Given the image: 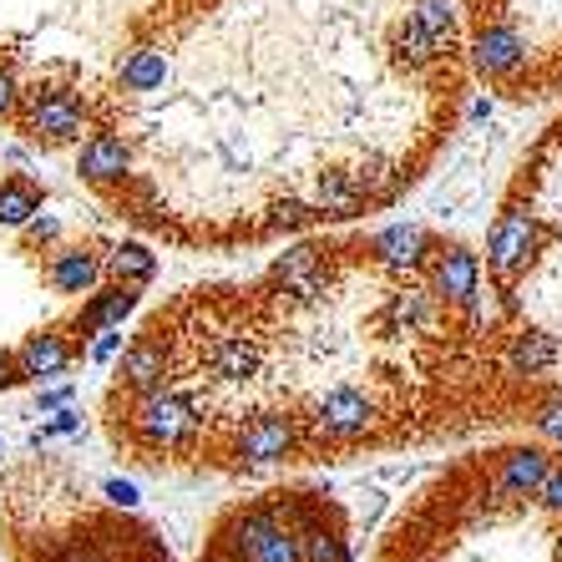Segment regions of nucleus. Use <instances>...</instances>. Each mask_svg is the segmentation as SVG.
<instances>
[{
    "mask_svg": "<svg viewBox=\"0 0 562 562\" xmlns=\"http://www.w3.org/2000/svg\"><path fill=\"white\" fill-rule=\"evenodd\" d=\"M127 431L147 451H188V446H198V436L209 431V416L198 411L193 395L172 391V385H157L147 395H132Z\"/></svg>",
    "mask_w": 562,
    "mask_h": 562,
    "instance_id": "f257e3e1",
    "label": "nucleus"
},
{
    "mask_svg": "<svg viewBox=\"0 0 562 562\" xmlns=\"http://www.w3.org/2000/svg\"><path fill=\"white\" fill-rule=\"evenodd\" d=\"M87 117H92L87 97L71 92V87H52V81H46V87L21 92V112H15L21 132H26L31 143H41V147L77 143L81 132H87Z\"/></svg>",
    "mask_w": 562,
    "mask_h": 562,
    "instance_id": "f03ea898",
    "label": "nucleus"
},
{
    "mask_svg": "<svg viewBox=\"0 0 562 562\" xmlns=\"http://www.w3.org/2000/svg\"><path fill=\"white\" fill-rule=\"evenodd\" d=\"M375 426H380V406L360 385H335V391H325L314 401V416H310V431L325 446H355V441H366Z\"/></svg>",
    "mask_w": 562,
    "mask_h": 562,
    "instance_id": "7ed1b4c3",
    "label": "nucleus"
},
{
    "mask_svg": "<svg viewBox=\"0 0 562 562\" xmlns=\"http://www.w3.org/2000/svg\"><path fill=\"white\" fill-rule=\"evenodd\" d=\"M542 249V223L537 213H527L522 203H512L497 223H492V238H486V269L497 284H512V279L527 274V263Z\"/></svg>",
    "mask_w": 562,
    "mask_h": 562,
    "instance_id": "20e7f679",
    "label": "nucleus"
},
{
    "mask_svg": "<svg viewBox=\"0 0 562 562\" xmlns=\"http://www.w3.org/2000/svg\"><path fill=\"white\" fill-rule=\"evenodd\" d=\"M294 446H300V420L294 416H254L234 431V457L249 471H269L289 461Z\"/></svg>",
    "mask_w": 562,
    "mask_h": 562,
    "instance_id": "39448f33",
    "label": "nucleus"
},
{
    "mask_svg": "<svg viewBox=\"0 0 562 562\" xmlns=\"http://www.w3.org/2000/svg\"><path fill=\"white\" fill-rule=\"evenodd\" d=\"M172 375V350L168 340H162V329H147V335H137L132 345H122L117 355V380H122V391L127 395H147L157 391V385H168Z\"/></svg>",
    "mask_w": 562,
    "mask_h": 562,
    "instance_id": "423d86ee",
    "label": "nucleus"
},
{
    "mask_svg": "<svg viewBox=\"0 0 562 562\" xmlns=\"http://www.w3.org/2000/svg\"><path fill=\"white\" fill-rule=\"evenodd\" d=\"M431 289L436 300L446 304V310H467V300L482 289V263H476V254L461 249V244H451V249H431Z\"/></svg>",
    "mask_w": 562,
    "mask_h": 562,
    "instance_id": "0eeeda50",
    "label": "nucleus"
},
{
    "mask_svg": "<svg viewBox=\"0 0 562 562\" xmlns=\"http://www.w3.org/2000/svg\"><path fill=\"white\" fill-rule=\"evenodd\" d=\"M274 289L284 294L289 304H319V294H325V284H329V263H325V254L319 249H289V254H279L274 259Z\"/></svg>",
    "mask_w": 562,
    "mask_h": 562,
    "instance_id": "6e6552de",
    "label": "nucleus"
},
{
    "mask_svg": "<svg viewBox=\"0 0 562 562\" xmlns=\"http://www.w3.org/2000/svg\"><path fill=\"white\" fill-rule=\"evenodd\" d=\"M77 172H81V183H92V188L127 183L132 178V147L122 143L117 132H92L77 153Z\"/></svg>",
    "mask_w": 562,
    "mask_h": 562,
    "instance_id": "1a4fd4ad",
    "label": "nucleus"
},
{
    "mask_svg": "<svg viewBox=\"0 0 562 562\" xmlns=\"http://www.w3.org/2000/svg\"><path fill=\"white\" fill-rule=\"evenodd\" d=\"M370 259L380 269H395V274H416L431 259V234L420 223H391V228H380L370 238Z\"/></svg>",
    "mask_w": 562,
    "mask_h": 562,
    "instance_id": "9d476101",
    "label": "nucleus"
},
{
    "mask_svg": "<svg viewBox=\"0 0 562 562\" xmlns=\"http://www.w3.org/2000/svg\"><path fill=\"white\" fill-rule=\"evenodd\" d=\"M263 366V345L249 329H218L213 335V355H209V375L223 385H238V380H254Z\"/></svg>",
    "mask_w": 562,
    "mask_h": 562,
    "instance_id": "9b49d317",
    "label": "nucleus"
},
{
    "mask_svg": "<svg viewBox=\"0 0 562 562\" xmlns=\"http://www.w3.org/2000/svg\"><path fill=\"white\" fill-rule=\"evenodd\" d=\"M471 61H476V71L482 77H492V81H502V77H512V71H522V61H527V41H522V31L517 26H482L476 31V41H471Z\"/></svg>",
    "mask_w": 562,
    "mask_h": 562,
    "instance_id": "f8f14e48",
    "label": "nucleus"
},
{
    "mask_svg": "<svg viewBox=\"0 0 562 562\" xmlns=\"http://www.w3.org/2000/svg\"><path fill=\"white\" fill-rule=\"evenodd\" d=\"M15 360H21V375L36 380V385H46V380H56V375L71 370L77 345H71L66 329H36V335H26V345L15 350Z\"/></svg>",
    "mask_w": 562,
    "mask_h": 562,
    "instance_id": "ddd939ff",
    "label": "nucleus"
},
{
    "mask_svg": "<svg viewBox=\"0 0 562 562\" xmlns=\"http://www.w3.org/2000/svg\"><path fill=\"white\" fill-rule=\"evenodd\" d=\"M137 289L143 284H122V279H112L106 289H92L87 294V304L77 310V335H102V329H122V319H127L132 310H137Z\"/></svg>",
    "mask_w": 562,
    "mask_h": 562,
    "instance_id": "4468645a",
    "label": "nucleus"
},
{
    "mask_svg": "<svg viewBox=\"0 0 562 562\" xmlns=\"http://www.w3.org/2000/svg\"><path fill=\"white\" fill-rule=\"evenodd\" d=\"M279 527V507H244L218 527V552L228 562H249L263 548V537Z\"/></svg>",
    "mask_w": 562,
    "mask_h": 562,
    "instance_id": "2eb2a0df",
    "label": "nucleus"
},
{
    "mask_svg": "<svg viewBox=\"0 0 562 562\" xmlns=\"http://www.w3.org/2000/svg\"><path fill=\"white\" fill-rule=\"evenodd\" d=\"M548 467H552V457L542 451V446H517V451H507V457H502L497 482H492L497 502H522V497H537V486H542Z\"/></svg>",
    "mask_w": 562,
    "mask_h": 562,
    "instance_id": "dca6fc26",
    "label": "nucleus"
},
{
    "mask_svg": "<svg viewBox=\"0 0 562 562\" xmlns=\"http://www.w3.org/2000/svg\"><path fill=\"white\" fill-rule=\"evenodd\" d=\"M46 284L56 294H92L102 284V254L81 249V244H66V249H52L46 259Z\"/></svg>",
    "mask_w": 562,
    "mask_h": 562,
    "instance_id": "f3484780",
    "label": "nucleus"
},
{
    "mask_svg": "<svg viewBox=\"0 0 562 562\" xmlns=\"http://www.w3.org/2000/svg\"><path fill=\"white\" fill-rule=\"evenodd\" d=\"M552 366H558V340L542 335V329H517L507 340V350H502V370L512 380H537L548 375Z\"/></svg>",
    "mask_w": 562,
    "mask_h": 562,
    "instance_id": "a211bd4d",
    "label": "nucleus"
},
{
    "mask_svg": "<svg viewBox=\"0 0 562 562\" xmlns=\"http://www.w3.org/2000/svg\"><path fill=\"white\" fill-rule=\"evenodd\" d=\"M162 81H168V56L162 46H132L117 66V87L132 97H147V92H162Z\"/></svg>",
    "mask_w": 562,
    "mask_h": 562,
    "instance_id": "6ab92c4d",
    "label": "nucleus"
},
{
    "mask_svg": "<svg viewBox=\"0 0 562 562\" xmlns=\"http://www.w3.org/2000/svg\"><path fill=\"white\" fill-rule=\"evenodd\" d=\"M366 209V188L355 172H319L314 183V213L319 218H355Z\"/></svg>",
    "mask_w": 562,
    "mask_h": 562,
    "instance_id": "aec40b11",
    "label": "nucleus"
},
{
    "mask_svg": "<svg viewBox=\"0 0 562 562\" xmlns=\"http://www.w3.org/2000/svg\"><path fill=\"white\" fill-rule=\"evenodd\" d=\"M395 319V325L406 329H431L436 325V314H441V300H436V289L431 284H406L401 294H391V310H385Z\"/></svg>",
    "mask_w": 562,
    "mask_h": 562,
    "instance_id": "412c9836",
    "label": "nucleus"
},
{
    "mask_svg": "<svg viewBox=\"0 0 562 562\" xmlns=\"http://www.w3.org/2000/svg\"><path fill=\"white\" fill-rule=\"evenodd\" d=\"M102 274L122 279V284H147L157 274V254L147 244H112L102 254Z\"/></svg>",
    "mask_w": 562,
    "mask_h": 562,
    "instance_id": "4be33fe9",
    "label": "nucleus"
},
{
    "mask_svg": "<svg viewBox=\"0 0 562 562\" xmlns=\"http://www.w3.org/2000/svg\"><path fill=\"white\" fill-rule=\"evenodd\" d=\"M41 209V193L26 178H5L0 183V228H26V218Z\"/></svg>",
    "mask_w": 562,
    "mask_h": 562,
    "instance_id": "5701e85b",
    "label": "nucleus"
},
{
    "mask_svg": "<svg viewBox=\"0 0 562 562\" xmlns=\"http://www.w3.org/2000/svg\"><path fill=\"white\" fill-rule=\"evenodd\" d=\"M395 52H401V61H406V66H431L436 56L446 52V46L426 26H420L416 15H406V26L395 31Z\"/></svg>",
    "mask_w": 562,
    "mask_h": 562,
    "instance_id": "b1692460",
    "label": "nucleus"
},
{
    "mask_svg": "<svg viewBox=\"0 0 562 562\" xmlns=\"http://www.w3.org/2000/svg\"><path fill=\"white\" fill-rule=\"evenodd\" d=\"M411 15H416L420 26L431 31L441 46H451V41H457V21H461L457 0H411Z\"/></svg>",
    "mask_w": 562,
    "mask_h": 562,
    "instance_id": "393cba45",
    "label": "nucleus"
},
{
    "mask_svg": "<svg viewBox=\"0 0 562 562\" xmlns=\"http://www.w3.org/2000/svg\"><path fill=\"white\" fill-rule=\"evenodd\" d=\"M461 314H467V329H471V335H492V329L502 325V314H507V300H502V289L486 284V289H476V294H471Z\"/></svg>",
    "mask_w": 562,
    "mask_h": 562,
    "instance_id": "a878e982",
    "label": "nucleus"
},
{
    "mask_svg": "<svg viewBox=\"0 0 562 562\" xmlns=\"http://www.w3.org/2000/svg\"><path fill=\"white\" fill-rule=\"evenodd\" d=\"M300 552L304 562H355L350 558V542H345L340 532H329V527H304L300 532Z\"/></svg>",
    "mask_w": 562,
    "mask_h": 562,
    "instance_id": "bb28decb",
    "label": "nucleus"
},
{
    "mask_svg": "<svg viewBox=\"0 0 562 562\" xmlns=\"http://www.w3.org/2000/svg\"><path fill=\"white\" fill-rule=\"evenodd\" d=\"M249 562H304V552H300V532H294V527H284V522H279L274 532L263 537V548L254 552Z\"/></svg>",
    "mask_w": 562,
    "mask_h": 562,
    "instance_id": "cd10ccee",
    "label": "nucleus"
},
{
    "mask_svg": "<svg viewBox=\"0 0 562 562\" xmlns=\"http://www.w3.org/2000/svg\"><path fill=\"white\" fill-rule=\"evenodd\" d=\"M532 426H537V436H542V441L562 446V391L548 395V401L532 411Z\"/></svg>",
    "mask_w": 562,
    "mask_h": 562,
    "instance_id": "c85d7f7f",
    "label": "nucleus"
},
{
    "mask_svg": "<svg viewBox=\"0 0 562 562\" xmlns=\"http://www.w3.org/2000/svg\"><path fill=\"white\" fill-rule=\"evenodd\" d=\"M15 112H21V81L11 66H0V122H15Z\"/></svg>",
    "mask_w": 562,
    "mask_h": 562,
    "instance_id": "c756f323",
    "label": "nucleus"
},
{
    "mask_svg": "<svg viewBox=\"0 0 562 562\" xmlns=\"http://www.w3.org/2000/svg\"><path fill=\"white\" fill-rule=\"evenodd\" d=\"M52 416H56V420H46V426H41V431H36V436H31V441H36V446H41V441H46V436H77V431H81V416H77V411H66V406H56V411H52Z\"/></svg>",
    "mask_w": 562,
    "mask_h": 562,
    "instance_id": "7c9ffc66",
    "label": "nucleus"
},
{
    "mask_svg": "<svg viewBox=\"0 0 562 562\" xmlns=\"http://www.w3.org/2000/svg\"><path fill=\"white\" fill-rule=\"evenodd\" d=\"M537 502L562 517V461H552L548 467V476H542V486H537Z\"/></svg>",
    "mask_w": 562,
    "mask_h": 562,
    "instance_id": "2f4dec72",
    "label": "nucleus"
},
{
    "mask_svg": "<svg viewBox=\"0 0 562 562\" xmlns=\"http://www.w3.org/2000/svg\"><path fill=\"white\" fill-rule=\"evenodd\" d=\"M26 238H31V244H56V238H61V223H56L52 218V213H31V218H26Z\"/></svg>",
    "mask_w": 562,
    "mask_h": 562,
    "instance_id": "473e14b6",
    "label": "nucleus"
},
{
    "mask_svg": "<svg viewBox=\"0 0 562 562\" xmlns=\"http://www.w3.org/2000/svg\"><path fill=\"white\" fill-rule=\"evenodd\" d=\"M102 492H106V502H112V507H122V512H132V507H137V502H143V492H137V482H122V476H112V482H106Z\"/></svg>",
    "mask_w": 562,
    "mask_h": 562,
    "instance_id": "72a5a7b5",
    "label": "nucleus"
},
{
    "mask_svg": "<svg viewBox=\"0 0 562 562\" xmlns=\"http://www.w3.org/2000/svg\"><path fill=\"white\" fill-rule=\"evenodd\" d=\"M117 355H122V335H117V329H102V335H92V360H97V366L117 360Z\"/></svg>",
    "mask_w": 562,
    "mask_h": 562,
    "instance_id": "f704fd0d",
    "label": "nucleus"
},
{
    "mask_svg": "<svg viewBox=\"0 0 562 562\" xmlns=\"http://www.w3.org/2000/svg\"><path fill=\"white\" fill-rule=\"evenodd\" d=\"M15 385H26L21 360H15V350H0V391H15Z\"/></svg>",
    "mask_w": 562,
    "mask_h": 562,
    "instance_id": "c9c22d12",
    "label": "nucleus"
},
{
    "mask_svg": "<svg viewBox=\"0 0 562 562\" xmlns=\"http://www.w3.org/2000/svg\"><path fill=\"white\" fill-rule=\"evenodd\" d=\"M71 401V385H56V391H41V411H56Z\"/></svg>",
    "mask_w": 562,
    "mask_h": 562,
    "instance_id": "e433bc0d",
    "label": "nucleus"
},
{
    "mask_svg": "<svg viewBox=\"0 0 562 562\" xmlns=\"http://www.w3.org/2000/svg\"><path fill=\"white\" fill-rule=\"evenodd\" d=\"M198 562H228V558H223V552H218V548H213V552H209V558H198Z\"/></svg>",
    "mask_w": 562,
    "mask_h": 562,
    "instance_id": "4c0bfd02",
    "label": "nucleus"
},
{
    "mask_svg": "<svg viewBox=\"0 0 562 562\" xmlns=\"http://www.w3.org/2000/svg\"><path fill=\"white\" fill-rule=\"evenodd\" d=\"M558 562H562V537H558Z\"/></svg>",
    "mask_w": 562,
    "mask_h": 562,
    "instance_id": "58836bf2",
    "label": "nucleus"
}]
</instances>
